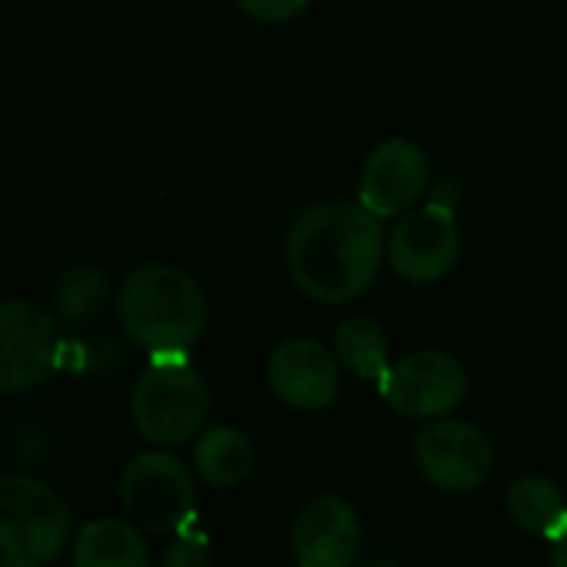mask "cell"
I'll list each match as a JSON object with an SVG mask.
<instances>
[{
  "label": "cell",
  "instance_id": "1",
  "mask_svg": "<svg viewBox=\"0 0 567 567\" xmlns=\"http://www.w3.org/2000/svg\"><path fill=\"white\" fill-rule=\"evenodd\" d=\"M385 252L382 219L349 199L306 206L286 233V269L292 282L326 306L359 299L379 276Z\"/></svg>",
  "mask_w": 567,
  "mask_h": 567
},
{
  "label": "cell",
  "instance_id": "2",
  "mask_svg": "<svg viewBox=\"0 0 567 567\" xmlns=\"http://www.w3.org/2000/svg\"><path fill=\"white\" fill-rule=\"evenodd\" d=\"M123 332L153 359H186L206 332V296L189 272L169 262L136 266L116 296Z\"/></svg>",
  "mask_w": 567,
  "mask_h": 567
},
{
  "label": "cell",
  "instance_id": "3",
  "mask_svg": "<svg viewBox=\"0 0 567 567\" xmlns=\"http://www.w3.org/2000/svg\"><path fill=\"white\" fill-rule=\"evenodd\" d=\"M73 545L66 502L23 472L0 478V555L3 567H47Z\"/></svg>",
  "mask_w": 567,
  "mask_h": 567
},
{
  "label": "cell",
  "instance_id": "4",
  "mask_svg": "<svg viewBox=\"0 0 567 567\" xmlns=\"http://www.w3.org/2000/svg\"><path fill=\"white\" fill-rule=\"evenodd\" d=\"M209 385L186 359H156L133 385L130 415L136 432L156 449H176L203 435Z\"/></svg>",
  "mask_w": 567,
  "mask_h": 567
},
{
  "label": "cell",
  "instance_id": "5",
  "mask_svg": "<svg viewBox=\"0 0 567 567\" xmlns=\"http://www.w3.org/2000/svg\"><path fill=\"white\" fill-rule=\"evenodd\" d=\"M123 515L150 535H179L196 518V485L186 462L163 449L133 455L120 475Z\"/></svg>",
  "mask_w": 567,
  "mask_h": 567
},
{
  "label": "cell",
  "instance_id": "6",
  "mask_svg": "<svg viewBox=\"0 0 567 567\" xmlns=\"http://www.w3.org/2000/svg\"><path fill=\"white\" fill-rule=\"evenodd\" d=\"M389 409L405 419H449L468 395V375L462 362L439 349H419L395 359L375 382Z\"/></svg>",
  "mask_w": 567,
  "mask_h": 567
},
{
  "label": "cell",
  "instance_id": "7",
  "mask_svg": "<svg viewBox=\"0 0 567 567\" xmlns=\"http://www.w3.org/2000/svg\"><path fill=\"white\" fill-rule=\"evenodd\" d=\"M415 465L425 482L445 495H465L488 482L495 449L488 435L462 419H435L415 435Z\"/></svg>",
  "mask_w": 567,
  "mask_h": 567
},
{
  "label": "cell",
  "instance_id": "8",
  "mask_svg": "<svg viewBox=\"0 0 567 567\" xmlns=\"http://www.w3.org/2000/svg\"><path fill=\"white\" fill-rule=\"evenodd\" d=\"M462 252V233L455 223V209L445 203H425L399 219L389 236V262L392 269L415 286H429L445 279Z\"/></svg>",
  "mask_w": 567,
  "mask_h": 567
},
{
  "label": "cell",
  "instance_id": "9",
  "mask_svg": "<svg viewBox=\"0 0 567 567\" xmlns=\"http://www.w3.org/2000/svg\"><path fill=\"white\" fill-rule=\"evenodd\" d=\"M60 359V332L47 309L10 299L0 309V389L20 395L37 389Z\"/></svg>",
  "mask_w": 567,
  "mask_h": 567
},
{
  "label": "cell",
  "instance_id": "10",
  "mask_svg": "<svg viewBox=\"0 0 567 567\" xmlns=\"http://www.w3.org/2000/svg\"><path fill=\"white\" fill-rule=\"evenodd\" d=\"M342 362L336 359V349H326L312 336H292L282 339L269 362H266V382L272 395L299 412H322L339 399Z\"/></svg>",
  "mask_w": 567,
  "mask_h": 567
},
{
  "label": "cell",
  "instance_id": "11",
  "mask_svg": "<svg viewBox=\"0 0 567 567\" xmlns=\"http://www.w3.org/2000/svg\"><path fill=\"white\" fill-rule=\"evenodd\" d=\"M289 545L299 567H355L362 548L359 512L339 495H319L296 515Z\"/></svg>",
  "mask_w": 567,
  "mask_h": 567
},
{
  "label": "cell",
  "instance_id": "12",
  "mask_svg": "<svg viewBox=\"0 0 567 567\" xmlns=\"http://www.w3.org/2000/svg\"><path fill=\"white\" fill-rule=\"evenodd\" d=\"M429 186V156L412 140L379 143L359 176V203L379 219L399 216L415 206Z\"/></svg>",
  "mask_w": 567,
  "mask_h": 567
},
{
  "label": "cell",
  "instance_id": "13",
  "mask_svg": "<svg viewBox=\"0 0 567 567\" xmlns=\"http://www.w3.org/2000/svg\"><path fill=\"white\" fill-rule=\"evenodd\" d=\"M73 567H150L143 532L130 518H93L73 535Z\"/></svg>",
  "mask_w": 567,
  "mask_h": 567
},
{
  "label": "cell",
  "instance_id": "14",
  "mask_svg": "<svg viewBox=\"0 0 567 567\" xmlns=\"http://www.w3.org/2000/svg\"><path fill=\"white\" fill-rule=\"evenodd\" d=\"M252 465H256V449L243 429L216 425V429H206L193 445L196 475L219 492L243 485L249 478Z\"/></svg>",
  "mask_w": 567,
  "mask_h": 567
},
{
  "label": "cell",
  "instance_id": "15",
  "mask_svg": "<svg viewBox=\"0 0 567 567\" xmlns=\"http://www.w3.org/2000/svg\"><path fill=\"white\" fill-rule=\"evenodd\" d=\"M505 508L515 528L548 542L567 525L565 492L545 475H522L518 482H512V488L505 492Z\"/></svg>",
  "mask_w": 567,
  "mask_h": 567
},
{
  "label": "cell",
  "instance_id": "16",
  "mask_svg": "<svg viewBox=\"0 0 567 567\" xmlns=\"http://www.w3.org/2000/svg\"><path fill=\"white\" fill-rule=\"evenodd\" d=\"M336 359L342 369H349L355 379L379 382L385 369L392 365L389 359V336L385 329L369 319V316H352L339 326L336 332Z\"/></svg>",
  "mask_w": 567,
  "mask_h": 567
},
{
  "label": "cell",
  "instance_id": "17",
  "mask_svg": "<svg viewBox=\"0 0 567 567\" xmlns=\"http://www.w3.org/2000/svg\"><path fill=\"white\" fill-rule=\"evenodd\" d=\"M106 302L110 279L96 266H70L53 286V312L70 326L93 322L96 316H103Z\"/></svg>",
  "mask_w": 567,
  "mask_h": 567
},
{
  "label": "cell",
  "instance_id": "18",
  "mask_svg": "<svg viewBox=\"0 0 567 567\" xmlns=\"http://www.w3.org/2000/svg\"><path fill=\"white\" fill-rule=\"evenodd\" d=\"M213 565V548H209V535L199 528H186L179 535H173V542L163 548L159 567H209Z\"/></svg>",
  "mask_w": 567,
  "mask_h": 567
},
{
  "label": "cell",
  "instance_id": "19",
  "mask_svg": "<svg viewBox=\"0 0 567 567\" xmlns=\"http://www.w3.org/2000/svg\"><path fill=\"white\" fill-rule=\"evenodd\" d=\"M312 0H236V7L259 23H282L299 17Z\"/></svg>",
  "mask_w": 567,
  "mask_h": 567
},
{
  "label": "cell",
  "instance_id": "20",
  "mask_svg": "<svg viewBox=\"0 0 567 567\" xmlns=\"http://www.w3.org/2000/svg\"><path fill=\"white\" fill-rule=\"evenodd\" d=\"M551 567H567V525L551 538Z\"/></svg>",
  "mask_w": 567,
  "mask_h": 567
},
{
  "label": "cell",
  "instance_id": "21",
  "mask_svg": "<svg viewBox=\"0 0 567 567\" xmlns=\"http://www.w3.org/2000/svg\"><path fill=\"white\" fill-rule=\"evenodd\" d=\"M362 567H399L395 561H389V558H369Z\"/></svg>",
  "mask_w": 567,
  "mask_h": 567
}]
</instances>
